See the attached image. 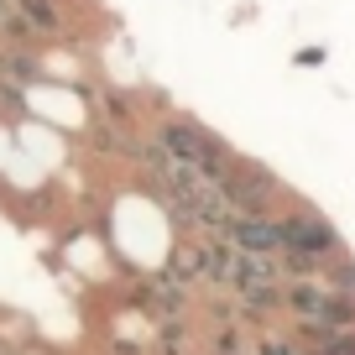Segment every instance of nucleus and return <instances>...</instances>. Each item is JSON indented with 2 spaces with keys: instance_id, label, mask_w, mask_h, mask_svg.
Wrapping results in <instances>:
<instances>
[{
  "instance_id": "obj_3",
  "label": "nucleus",
  "mask_w": 355,
  "mask_h": 355,
  "mask_svg": "<svg viewBox=\"0 0 355 355\" xmlns=\"http://www.w3.org/2000/svg\"><path fill=\"white\" fill-rule=\"evenodd\" d=\"M277 225H282V251L319 256V261H329V256L340 251V235H334V225L324 220V214H313V209L277 214Z\"/></svg>"
},
{
  "instance_id": "obj_4",
  "label": "nucleus",
  "mask_w": 355,
  "mask_h": 355,
  "mask_svg": "<svg viewBox=\"0 0 355 355\" xmlns=\"http://www.w3.org/2000/svg\"><path fill=\"white\" fill-rule=\"evenodd\" d=\"M225 241L235 251H251V256H277L282 251V225H277V214H230Z\"/></svg>"
},
{
  "instance_id": "obj_1",
  "label": "nucleus",
  "mask_w": 355,
  "mask_h": 355,
  "mask_svg": "<svg viewBox=\"0 0 355 355\" xmlns=\"http://www.w3.org/2000/svg\"><path fill=\"white\" fill-rule=\"evenodd\" d=\"M157 141H162V152L173 157V162H183V167H199L209 183H220L225 173H230V162H235V152L225 141H214L204 125H193V121H183V115H162L157 121Z\"/></svg>"
},
{
  "instance_id": "obj_2",
  "label": "nucleus",
  "mask_w": 355,
  "mask_h": 355,
  "mask_svg": "<svg viewBox=\"0 0 355 355\" xmlns=\"http://www.w3.org/2000/svg\"><path fill=\"white\" fill-rule=\"evenodd\" d=\"M220 199L230 204L235 214H272V199H277V178L266 167H251V162H230V173L214 183Z\"/></svg>"
},
{
  "instance_id": "obj_5",
  "label": "nucleus",
  "mask_w": 355,
  "mask_h": 355,
  "mask_svg": "<svg viewBox=\"0 0 355 355\" xmlns=\"http://www.w3.org/2000/svg\"><path fill=\"white\" fill-rule=\"evenodd\" d=\"M261 355H293V345H282V340H272V345H261Z\"/></svg>"
},
{
  "instance_id": "obj_6",
  "label": "nucleus",
  "mask_w": 355,
  "mask_h": 355,
  "mask_svg": "<svg viewBox=\"0 0 355 355\" xmlns=\"http://www.w3.org/2000/svg\"><path fill=\"white\" fill-rule=\"evenodd\" d=\"M6 11H11V0H0V21H6Z\"/></svg>"
}]
</instances>
